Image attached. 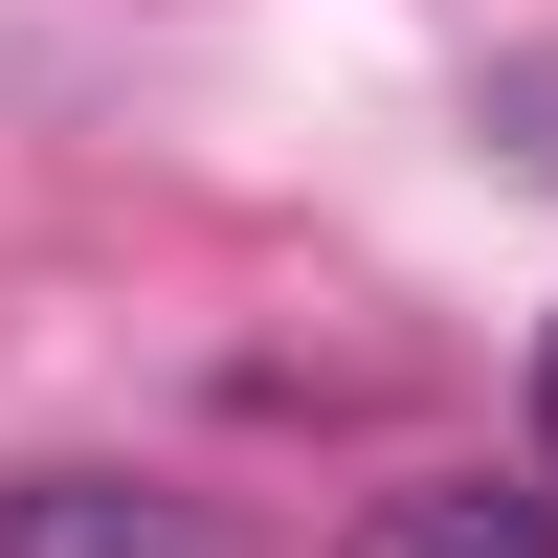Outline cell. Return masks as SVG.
<instances>
[{
	"label": "cell",
	"mask_w": 558,
	"mask_h": 558,
	"mask_svg": "<svg viewBox=\"0 0 558 558\" xmlns=\"http://www.w3.org/2000/svg\"><path fill=\"white\" fill-rule=\"evenodd\" d=\"M0 558H246V536L202 492H157V470H23L0 492Z\"/></svg>",
	"instance_id": "1"
},
{
	"label": "cell",
	"mask_w": 558,
	"mask_h": 558,
	"mask_svg": "<svg viewBox=\"0 0 558 558\" xmlns=\"http://www.w3.org/2000/svg\"><path fill=\"white\" fill-rule=\"evenodd\" d=\"M336 558H558V470H425V492H380Z\"/></svg>",
	"instance_id": "2"
},
{
	"label": "cell",
	"mask_w": 558,
	"mask_h": 558,
	"mask_svg": "<svg viewBox=\"0 0 558 558\" xmlns=\"http://www.w3.org/2000/svg\"><path fill=\"white\" fill-rule=\"evenodd\" d=\"M536 470H558V336H536Z\"/></svg>",
	"instance_id": "3"
}]
</instances>
